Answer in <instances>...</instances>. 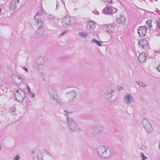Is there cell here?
Wrapping results in <instances>:
<instances>
[{"mask_svg":"<svg viewBox=\"0 0 160 160\" xmlns=\"http://www.w3.org/2000/svg\"><path fill=\"white\" fill-rule=\"evenodd\" d=\"M96 151L99 156L103 158H110L113 155L114 150L112 148H107L104 146H99L96 148Z\"/></svg>","mask_w":160,"mask_h":160,"instance_id":"1","label":"cell"},{"mask_svg":"<svg viewBox=\"0 0 160 160\" xmlns=\"http://www.w3.org/2000/svg\"><path fill=\"white\" fill-rule=\"evenodd\" d=\"M142 125L146 131H147V133H151L153 131L152 125H151L149 120H148L147 118H143V120L142 121Z\"/></svg>","mask_w":160,"mask_h":160,"instance_id":"2","label":"cell"},{"mask_svg":"<svg viewBox=\"0 0 160 160\" xmlns=\"http://www.w3.org/2000/svg\"><path fill=\"white\" fill-rule=\"evenodd\" d=\"M48 93L50 96H51L53 100H55V101L58 102L60 103V98H59V96L58 95V93H57L56 91V89H55V88L53 87V86H50L48 88Z\"/></svg>","mask_w":160,"mask_h":160,"instance_id":"3","label":"cell"},{"mask_svg":"<svg viewBox=\"0 0 160 160\" xmlns=\"http://www.w3.org/2000/svg\"><path fill=\"white\" fill-rule=\"evenodd\" d=\"M31 154H32L33 159L34 160H42L43 159L42 153L38 148L33 149L31 152Z\"/></svg>","mask_w":160,"mask_h":160,"instance_id":"4","label":"cell"},{"mask_svg":"<svg viewBox=\"0 0 160 160\" xmlns=\"http://www.w3.org/2000/svg\"><path fill=\"white\" fill-rule=\"evenodd\" d=\"M25 93L21 89H18L15 93V98L17 101L18 102H22L24 101L25 99Z\"/></svg>","mask_w":160,"mask_h":160,"instance_id":"5","label":"cell"},{"mask_svg":"<svg viewBox=\"0 0 160 160\" xmlns=\"http://www.w3.org/2000/svg\"><path fill=\"white\" fill-rule=\"evenodd\" d=\"M67 119H68V127H69V128L71 129V131H79V129L78 128V125L73 121V119L68 118V116H67Z\"/></svg>","mask_w":160,"mask_h":160,"instance_id":"6","label":"cell"},{"mask_svg":"<svg viewBox=\"0 0 160 160\" xmlns=\"http://www.w3.org/2000/svg\"><path fill=\"white\" fill-rule=\"evenodd\" d=\"M11 78L12 81L13 82L14 84H15L16 85H21L23 84V79H21V78H20V76H19L18 75L16 74H13L11 76Z\"/></svg>","mask_w":160,"mask_h":160,"instance_id":"7","label":"cell"},{"mask_svg":"<svg viewBox=\"0 0 160 160\" xmlns=\"http://www.w3.org/2000/svg\"><path fill=\"white\" fill-rule=\"evenodd\" d=\"M105 127L103 125H96V126H94L93 128V131L94 134H98L101 133L103 131Z\"/></svg>","mask_w":160,"mask_h":160,"instance_id":"8","label":"cell"},{"mask_svg":"<svg viewBox=\"0 0 160 160\" xmlns=\"http://www.w3.org/2000/svg\"><path fill=\"white\" fill-rule=\"evenodd\" d=\"M147 33V29L145 26H140L138 29V33L139 34L140 37H144Z\"/></svg>","mask_w":160,"mask_h":160,"instance_id":"9","label":"cell"},{"mask_svg":"<svg viewBox=\"0 0 160 160\" xmlns=\"http://www.w3.org/2000/svg\"><path fill=\"white\" fill-rule=\"evenodd\" d=\"M61 23L64 27L69 26L71 23V19L69 16H66L61 20Z\"/></svg>","mask_w":160,"mask_h":160,"instance_id":"10","label":"cell"},{"mask_svg":"<svg viewBox=\"0 0 160 160\" xmlns=\"http://www.w3.org/2000/svg\"><path fill=\"white\" fill-rule=\"evenodd\" d=\"M42 15H43L42 11H38L37 13H36V15L35 16H34V20H35V21H36V23L39 24V25H41V24H42V20H41Z\"/></svg>","mask_w":160,"mask_h":160,"instance_id":"11","label":"cell"},{"mask_svg":"<svg viewBox=\"0 0 160 160\" xmlns=\"http://www.w3.org/2000/svg\"><path fill=\"white\" fill-rule=\"evenodd\" d=\"M116 21L118 24H121V25H125L126 23V18L125 16L120 15V16H118V18L116 19Z\"/></svg>","mask_w":160,"mask_h":160,"instance_id":"12","label":"cell"},{"mask_svg":"<svg viewBox=\"0 0 160 160\" xmlns=\"http://www.w3.org/2000/svg\"><path fill=\"white\" fill-rule=\"evenodd\" d=\"M114 94H115V91L113 89H110V90L107 91L105 94V99H106L107 100L111 99V98L113 96Z\"/></svg>","mask_w":160,"mask_h":160,"instance_id":"13","label":"cell"},{"mask_svg":"<svg viewBox=\"0 0 160 160\" xmlns=\"http://www.w3.org/2000/svg\"><path fill=\"white\" fill-rule=\"evenodd\" d=\"M124 101L127 104L131 103L132 102L134 101V98L130 94H126L124 98Z\"/></svg>","mask_w":160,"mask_h":160,"instance_id":"14","label":"cell"},{"mask_svg":"<svg viewBox=\"0 0 160 160\" xmlns=\"http://www.w3.org/2000/svg\"><path fill=\"white\" fill-rule=\"evenodd\" d=\"M96 27V24L94 22L92 21H88L86 23V28H87L88 29H89V30H93Z\"/></svg>","mask_w":160,"mask_h":160,"instance_id":"15","label":"cell"},{"mask_svg":"<svg viewBox=\"0 0 160 160\" xmlns=\"http://www.w3.org/2000/svg\"><path fill=\"white\" fill-rule=\"evenodd\" d=\"M20 3V1H16V0H13V1H12L11 2V3H10V10H14L15 9V8L17 7V6H18V3Z\"/></svg>","mask_w":160,"mask_h":160,"instance_id":"16","label":"cell"},{"mask_svg":"<svg viewBox=\"0 0 160 160\" xmlns=\"http://www.w3.org/2000/svg\"><path fill=\"white\" fill-rule=\"evenodd\" d=\"M146 60V55L144 53L139 54L138 56V61L139 63H143Z\"/></svg>","mask_w":160,"mask_h":160,"instance_id":"17","label":"cell"},{"mask_svg":"<svg viewBox=\"0 0 160 160\" xmlns=\"http://www.w3.org/2000/svg\"><path fill=\"white\" fill-rule=\"evenodd\" d=\"M116 27L114 26L113 24H110L108 26H106V31L109 33H113L115 31Z\"/></svg>","mask_w":160,"mask_h":160,"instance_id":"18","label":"cell"},{"mask_svg":"<svg viewBox=\"0 0 160 160\" xmlns=\"http://www.w3.org/2000/svg\"><path fill=\"white\" fill-rule=\"evenodd\" d=\"M36 61L38 65H43L44 63V60L42 56H38L36 60Z\"/></svg>","mask_w":160,"mask_h":160,"instance_id":"19","label":"cell"},{"mask_svg":"<svg viewBox=\"0 0 160 160\" xmlns=\"http://www.w3.org/2000/svg\"><path fill=\"white\" fill-rule=\"evenodd\" d=\"M138 44L140 47H141L142 48H144L146 47V46L147 45V41L144 39H141V40H139L138 41Z\"/></svg>","mask_w":160,"mask_h":160,"instance_id":"20","label":"cell"},{"mask_svg":"<svg viewBox=\"0 0 160 160\" xmlns=\"http://www.w3.org/2000/svg\"><path fill=\"white\" fill-rule=\"evenodd\" d=\"M103 13L105 14H112L113 13V9L110 7H106L103 10Z\"/></svg>","mask_w":160,"mask_h":160,"instance_id":"21","label":"cell"},{"mask_svg":"<svg viewBox=\"0 0 160 160\" xmlns=\"http://www.w3.org/2000/svg\"><path fill=\"white\" fill-rule=\"evenodd\" d=\"M145 27L146 28V29H150L151 28H152V21L151 20H148L146 23V26Z\"/></svg>","mask_w":160,"mask_h":160,"instance_id":"22","label":"cell"},{"mask_svg":"<svg viewBox=\"0 0 160 160\" xmlns=\"http://www.w3.org/2000/svg\"><path fill=\"white\" fill-rule=\"evenodd\" d=\"M136 83H137L139 86H141V87L143 88L146 87V84H144V83H143L142 81H136Z\"/></svg>","mask_w":160,"mask_h":160,"instance_id":"23","label":"cell"},{"mask_svg":"<svg viewBox=\"0 0 160 160\" xmlns=\"http://www.w3.org/2000/svg\"><path fill=\"white\" fill-rule=\"evenodd\" d=\"M79 35L83 38H86L87 36V34L86 33H79Z\"/></svg>","mask_w":160,"mask_h":160,"instance_id":"24","label":"cell"},{"mask_svg":"<svg viewBox=\"0 0 160 160\" xmlns=\"http://www.w3.org/2000/svg\"><path fill=\"white\" fill-rule=\"evenodd\" d=\"M92 41H93V42L97 44L98 46H102L101 43H99V42H98V41L97 40H96V39H93Z\"/></svg>","mask_w":160,"mask_h":160,"instance_id":"25","label":"cell"},{"mask_svg":"<svg viewBox=\"0 0 160 160\" xmlns=\"http://www.w3.org/2000/svg\"><path fill=\"white\" fill-rule=\"evenodd\" d=\"M141 156L142 158V160H145V159H147V158L143 154V153H141Z\"/></svg>","mask_w":160,"mask_h":160,"instance_id":"26","label":"cell"},{"mask_svg":"<svg viewBox=\"0 0 160 160\" xmlns=\"http://www.w3.org/2000/svg\"><path fill=\"white\" fill-rule=\"evenodd\" d=\"M117 88H118V89L119 91H121V89H123V87H122V86H118V87H117Z\"/></svg>","mask_w":160,"mask_h":160,"instance_id":"27","label":"cell"},{"mask_svg":"<svg viewBox=\"0 0 160 160\" xmlns=\"http://www.w3.org/2000/svg\"><path fill=\"white\" fill-rule=\"evenodd\" d=\"M20 156H19V155H18H18H16V156L15 157V158H14V160H19V159H20Z\"/></svg>","mask_w":160,"mask_h":160,"instance_id":"28","label":"cell"},{"mask_svg":"<svg viewBox=\"0 0 160 160\" xmlns=\"http://www.w3.org/2000/svg\"><path fill=\"white\" fill-rule=\"evenodd\" d=\"M157 70H158V71H160V65H158V67H157Z\"/></svg>","mask_w":160,"mask_h":160,"instance_id":"29","label":"cell"}]
</instances>
